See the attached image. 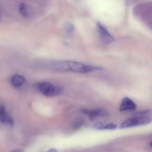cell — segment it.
Listing matches in <instances>:
<instances>
[{"instance_id":"6da1fadb","label":"cell","mask_w":152,"mask_h":152,"mask_svg":"<svg viewBox=\"0 0 152 152\" xmlns=\"http://www.w3.org/2000/svg\"><path fill=\"white\" fill-rule=\"evenodd\" d=\"M51 68L57 71H71L80 73H88L104 70L102 67L88 65L73 61L56 62L51 64Z\"/></svg>"},{"instance_id":"7a4b0ae2","label":"cell","mask_w":152,"mask_h":152,"mask_svg":"<svg viewBox=\"0 0 152 152\" xmlns=\"http://www.w3.org/2000/svg\"><path fill=\"white\" fill-rule=\"evenodd\" d=\"M37 87L42 94L48 97L59 95L62 92L61 87L54 85L49 82H40L37 84Z\"/></svg>"},{"instance_id":"3957f363","label":"cell","mask_w":152,"mask_h":152,"mask_svg":"<svg viewBox=\"0 0 152 152\" xmlns=\"http://www.w3.org/2000/svg\"><path fill=\"white\" fill-rule=\"evenodd\" d=\"M152 120L151 118L146 116L135 117H134L129 119L123 122L121 125L120 128L124 129L144 126L151 123Z\"/></svg>"},{"instance_id":"277c9868","label":"cell","mask_w":152,"mask_h":152,"mask_svg":"<svg viewBox=\"0 0 152 152\" xmlns=\"http://www.w3.org/2000/svg\"><path fill=\"white\" fill-rule=\"evenodd\" d=\"M81 112L88 117L91 120H94L99 117H106L108 115L107 112L102 109L91 110L88 109H81Z\"/></svg>"},{"instance_id":"5b68a950","label":"cell","mask_w":152,"mask_h":152,"mask_svg":"<svg viewBox=\"0 0 152 152\" xmlns=\"http://www.w3.org/2000/svg\"><path fill=\"white\" fill-rule=\"evenodd\" d=\"M98 32L101 40L104 43L109 44L113 41V37L109 31L101 23L98 22L97 24Z\"/></svg>"},{"instance_id":"8992f818","label":"cell","mask_w":152,"mask_h":152,"mask_svg":"<svg viewBox=\"0 0 152 152\" xmlns=\"http://www.w3.org/2000/svg\"><path fill=\"white\" fill-rule=\"evenodd\" d=\"M136 108L137 105L130 98L126 97L123 98L121 102L119 110L121 112L133 111L135 110Z\"/></svg>"},{"instance_id":"52a82bcc","label":"cell","mask_w":152,"mask_h":152,"mask_svg":"<svg viewBox=\"0 0 152 152\" xmlns=\"http://www.w3.org/2000/svg\"><path fill=\"white\" fill-rule=\"evenodd\" d=\"M0 121L10 126L13 125V121L11 117L7 113L3 105H0Z\"/></svg>"},{"instance_id":"ba28073f","label":"cell","mask_w":152,"mask_h":152,"mask_svg":"<svg viewBox=\"0 0 152 152\" xmlns=\"http://www.w3.org/2000/svg\"><path fill=\"white\" fill-rule=\"evenodd\" d=\"M25 82L24 77L20 75H14L11 78V83L13 85L18 87L23 85Z\"/></svg>"},{"instance_id":"9c48e42d","label":"cell","mask_w":152,"mask_h":152,"mask_svg":"<svg viewBox=\"0 0 152 152\" xmlns=\"http://www.w3.org/2000/svg\"><path fill=\"white\" fill-rule=\"evenodd\" d=\"M19 12L21 16L24 18H28L29 16L28 7V5L24 3H22L20 4Z\"/></svg>"},{"instance_id":"30bf717a","label":"cell","mask_w":152,"mask_h":152,"mask_svg":"<svg viewBox=\"0 0 152 152\" xmlns=\"http://www.w3.org/2000/svg\"><path fill=\"white\" fill-rule=\"evenodd\" d=\"M117 126L113 123L104 125V130H114L116 129Z\"/></svg>"},{"instance_id":"8fae6325","label":"cell","mask_w":152,"mask_h":152,"mask_svg":"<svg viewBox=\"0 0 152 152\" xmlns=\"http://www.w3.org/2000/svg\"><path fill=\"white\" fill-rule=\"evenodd\" d=\"M151 111L150 110H147L139 112H136L134 114L135 117H142V116H146L147 114H150L151 113Z\"/></svg>"},{"instance_id":"7c38bea8","label":"cell","mask_w":152,"mask_h":152,"mask_svg":"<svg viewBox=\"0 0 152 152\" xmlns=\"http://www.w3.org/2000/svg\"><path fill=\"white\" fill-rule=\"evenodd\" d=\"M104 124L101 122H97L94 126V128L97 130H104Z\"/></svg>"},{"instance_id":"4fadbf2b","label":"cell","mask_w":152,"mask_h":152,"mask_svg":"<svg viewBox=\"0 0 152 152\" xmlns=\"http://www.w3.org/2000/svg\"><path fill=\"white\" fill-rule=\"evenodd\" d=\"M83 123V121H78L74 125V129L75 130L79 129L80 128V127L82 126Z\"/></svg>"},{"instance_id":"5bb4252c","label":"cell","mask_w":152,"mask_h":152,"mask_svg":"<svg viewBox=\"0 0 152 152\" xmlns=\"http://www.w3.org/2000/svg\"><path fill=\"white\" fill-rule=\"evenodd\" d=\"M67 29L69 32L71 33L74 30V26L72 24H69L67 25Z\"/></svg>"},{"instance_id":"9a60e30c","label":"cell","mask_w":152,"mask_h":152,"mask_svg":"<svg viewBox=\"0 0 152 152\" xmlns=\"http://www.w3.org/2000/svg\"><path fill=\"white\" fill-rule=\"evenodd\" d=\"M48 152H57V151H56L55 149H50V150H49V151H48Z\"/></svg>"},{"instance_id":"2e32d148","label":"cell","mask_w":152,"mask_h":152,"mask_svg":"<svg viewBox=\"0 0 152 152\" xmlns=\"http://www.w3.org/2000/svg\"><path fill=\"white\" fill-rule=\"evenodd\" d=\"M150 146H151V147H152V142H151L150 143Z\"/></svg>"},{"instance_id":"e0dca14e","label":"cell","mask_w":152,"mask_h":152,"mask_svg":"<svg viewBox=\"0 0 152 152\" xmlns=\"http://www.w3.org/2000/svg\"><path fill=\"white\" fill-rule=\"evenodd\" d=\"M1 12H0V18H1Z\"/></svg>"}]
</instances>
